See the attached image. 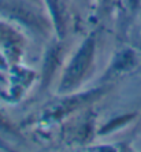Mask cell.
Here are the masks:
<instances>
[{"label": "cell", "instance_id": "cell-1", "mask_svg": "<svg viewBox=\"0 0 141 152\" xmlns=\"http://www.w3.org/2000/svg\"><path fill=\"white\" fill-rule=\"evenodd\" d=\"M92 53H93V40H88L81 48V51L78 52V55L74 58V60L71 62L70 67L66 73V77H64L63 88H70L81 80V77L84 75L91 63Z\"/></svg>", "mask_w": 141, "mask_h": 152}]
</instances>
